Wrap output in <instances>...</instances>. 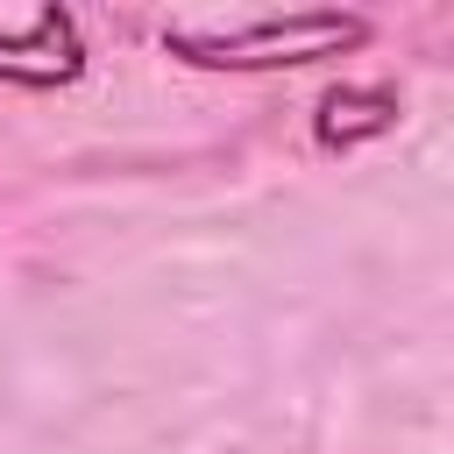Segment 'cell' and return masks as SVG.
<instances>
[{
	"label": "cell",
	"instance_id": "6da1fadb",
	"mask_svg": "<svg viewBox=\"0 0 454 454\" xmlns=\"http://www.w3.org/2000/svg\"><path fill=\"white\" fill-rule=\"evenodd\" d=\"M369 43V14L348 7H291L255 21H177L163 28V50L199 71H291L319 57H348Z\"/></svg>",
	"mask_w": 454,
	"mask_h": 454
},
{
	"label": "cell",
	"instance_id": "7a4b0ae2",
	"mask_svg": "<svg viewBox=\"0 0 454 454\" xmlns=\"http://www.w3.org/2000/svg\"><path fill=\"white\" fill-rule=\"evenodd\" d=\"M78 71H85V35L71 7H43L35 21L0 35V85L50 92V85H71Z\"/></svg>",
	"mask_w": 454,
	"mask_h": 454
},
{
	"label": "cell",
	"instance_id": "3957f363",
	"mask_svg": "<svg viewBox=\"0 0 454 454\" xmlns=\"http://www.w3.org/2000/svg\"><path fill=\"white\" fill-rule=\"evenodd\" d=\"M397 128V92L390 85H333L319 92V114H312V142L319 149H362L376 135Z\"/></svg>",
	"mask_w": 454,
	"mask_h": 454
}]
</instances>
